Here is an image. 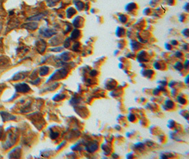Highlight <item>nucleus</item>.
<instances>
[{
  "mask_svg": "<svg viewBox=\"0 0 189 159\" xmlns=\"http://www.w3.org/2000/svg\"><path fill=\"white\" fill-rule=\"evenodd\" d=\"M5 135L3 133V130L1 129V127H0V139L2 140L3 138H4Z\"/></svg>",
  "mask_w": 189,
  "mask_h": 159,
  "instance_id": "6e6552de",
  "label": "nucleus"
},
{
  "mask_svg": "<svg viewBox=\"0 0 189 159\" xmlns=\"http://www.w3.org/2000/svg\"><path fill=\"white\" fill-rule=\"evenodd\" d=\"M0 115L1 116V119L3 122H7L10 120H15L16 119V117L14 115H11L7 112L4 111H0Z\"/></svg>",
  "mask_w": 189,
  "mask_h": 159,
  "instance_id": "7ed1b4c3",
  "label": "nucleus"
},
{
  "mask_svg": "<svg viewBox=\"0 0 189 159\" xmlns=\"http://www.w3.org/2000/svg\"><path fill=\"white\" fill-rule=\"evenodd\" d=\"M47 67H42L41 68V69H40V74L41 75H45V74H46V73L47 72Z\"/></svg>",
  "mask_w": 189,
  "mask_h": 159,
  "instance_id": "0eeeda50",
  "label": "nucleus"
},
{
  "mask_svg": "<svg viewBox=\"0 0 189 159\" xmlns=\"http://www.w3.org/2000/svg\"><path fill=\"white\" fill-rule=\"evenodd\" d=\"M26 77L25 75V72H18L16 74H15L12 77L11 79L14 80V81H16V80H21V79H23L24 77Z\"/></svg>",
  "mask_w": 189,
  "mask_h": 159,
  "instance_id": "39448f33",
  "label": "nucleus"
},
{
  "mask_svg": "<svg viewBox=\"0 0 189 159\" xmlns=\"http://www.w3.org/2000/svg\"><path fill=\"white\" fill-rule=\"evenodd\" d=\"M24 28L27 29H31V30H35V29L37 28L38 26V24L36 23H29V24H24Z\"/></svg>",
  "mask_w": 189,
  "mask_h": 159,
  "instance_id": "423d86ee",
  "label": "nucleus"
},
{
  "mask_svg": "<svg viewBox=\"0 0 189 159\" xmlns=\"http://www.w3.org/2000/svg\"><path fill=\"white\" fill-rule=\"evenodd\" d=\"M9 159H16L21 156V148L16 147L14 149H12L9 154Z\"/></svg>",
  "mask_w": 189,
  "mask_h": 159,
  "instance_id": "20e7f679",
  "label": "nucleus"
},
{
  "mask_svg": "<svg viewBox=\"0 0 189 159\" xmlns=\"http://www.w3.org/2000/svg\"><path fill=\"white\" fill-rule=\"evenodd\" d=\"M14 87L16 88V91L17 92H19V93H26L30 90L29 86L24 83L15 84Z\"/></svg>",
  "mask_w": 189,
  "mask_h": 159,
  "instance_id": "f03ea898",
  "label": "nucleus"
},
{
  "mask_svg": "<svg viewBox=\"0 0 189 159\" xmlns=\"http://www.w3.org/2000/svg\"><path fill=\"white\" fill-rule=\"evenodd\" d=\"M16 135L14 134V133L12 132H10L7 136V139L6 140V141L4 142V144L2 145V146L4 149H8L14 146V144L16 143Z\"/></svg>",
  "mask_w": 189,
  "mask_h": 159,
  "instance_id": "f257e3e1",
  "label": "nucleus"
},
{
  "mask_svg": "<svg viewBox=\"0 0 189 159\" xmlns=\"http://www.w3.org/2000/svg\"><path fill=\"white\" fill-rule=\"evenodd\" d=\"M1 29H2V24H1V23H0V33H1Z\"/></svg>",
  "mask_w": 189,
  "mask_h": 159,
  "instance_id": "1a4fd4ad",
  "label": "nucleus"
}]
</instances>
